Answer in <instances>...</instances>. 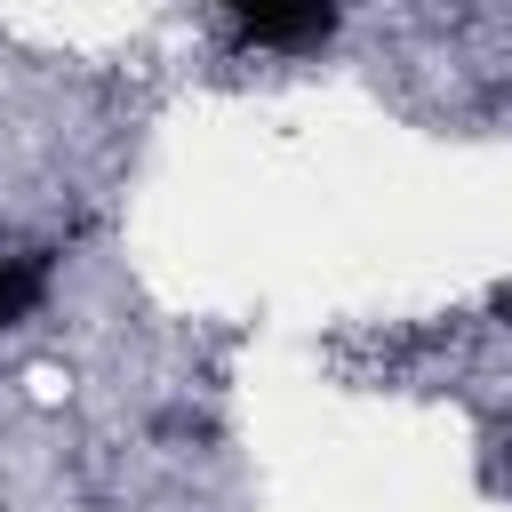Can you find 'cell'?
I'll list each match as a JSON object with an SVG mask.
<instances>
[{
	"label": "cell",
	"instance_id": "1",
	"mask_svg": "<svg viewBox=\"0 0 512 512\" xmlns=\"http://www.w3.org/2000/svg\"><path fill=\"white\" fill-rule=\"evenodd\" d=\"M232 16H240L256 40H272V48H312V40H328V24H336L328 0H232Z\"/></svg>",
	"mask_w": 512,
	"mask_h": 512
},
{
	"label": "cell",
	"instance_id": "2",
	"mask_svg": "<svg viewBox=\"0 0 512 512\" xmlns=\"http://www.w3.org/2000/svg\"><path fill=\"white\" fill-rule=\"evenodd\" d=\"M40 304V264H24V256H0V320H24Z\"/></svg>",
	"mask_w": 512,
	"mask_h": 512
},
{
	"label": "cell",
	"instance_id": "3",
	"mask_svg": "<svg viewBox=\"0 0 512 512\" xmlns=\"http://www.w3.org/2000/svg\"><path fill=\"white\" fill-rule=\"evenodd\" d=\"M496 312H504V320H512V288H504V296H496Z\"/></svg>",
	"mask_w": 512,
	"mask_h": 512
}]
</instances>
